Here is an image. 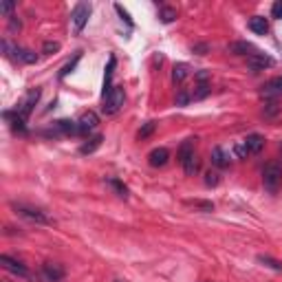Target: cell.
<instances>
[{
    "mask_svg": "<svg viewBox=\"0 0 282 282\" xmlns=\"http://www.w3.org/2000/svg\"><path fill=\"white\" fill-rule=\"evenodd\" d=\"M11 207L16 209L18 216L31 220V223H35V225H53V223H55V220L51 218L47 212H42L40 207H33V205H27V203H11Z\"/></svg>",
    "mask_w": 282,
    "mask_h": 282,
    "instance_id": "1",
    "label": "cell"
},
{
    "mask_svg": "<svg viewBox=\"0 0 282 282\" xmlns=\"http://www.w3.org/2000/svg\"><path fill=\"white\" fill-rule=\"evenodd\" d=\"M263 186L269 194H278L282 188V166L278 161H271L263 170Z\"/></svg>",
    "mask_w": 282,
    "mask_h": 282,
    "instance_id": "2",
    "label": "cell"
},
{
    "mask_svg": "<svg viewBox=\"0 0 282 282\" xmlns=\"http://www.w3.org/2000/svg\"><path fill=\"white\" fill-rule=\"evenodd\" d=\"M0 47H2V51H4V55H7V58L16 60V62H24V64H35V62H38V55H35L33 51L16 47V44H11L9 40H2V42H0Z\"/></svg>",
    "mask_w": 282,
    "mask_h": 282,
    "instance_id": "3",
    "label": "cell"
},
{
    "mask_svg": "<svg viewBox=\"0 0 282 282\" xmlns=\"http://www.w3.org/2000/svg\"><path fill=\"white\" fill-rule=\"evenodd\" d=\"M126 101V93H124V86H115L108 95L104 97V106H101V112L104 115H115V112L121 110Z\"/></svg>",
    "mask_w": 282,
    "mask_h": 282,
    "instance_id": "4",
    "label": "cell"
},
{
    "mask_svg": "<svg viewBox=\"0 0 282 282\" xmlns=\"http://www.w3.org/2000/svg\"><path fill=\"white\" fill-rule=\"evenodd\" d=\"M91 2H78L73 9V13H71V20H73V27L75 31L82 33L86 27V22H89V16H91Z\"/></svg>",
    "mask_w": 282,
    "mask_h": 282,
    "instance_id": "5",
    "label": "cell"
},
{
    "mask_svg": "<svg viewBox=\"0 0 282 282\" xmlns=\"http://www.w3.org/2000/svg\"><path fill=\"white\" fill-rule=\"evenodd\" d=\"M40 95H42V91H40V89H31L27 95H24V99L18 104L16 112H18L20 117H22V119H27V117L33 112L35 104H38V101H40Z\"/></svg>",
    "mask_w": 282,
    "mask_h": 282,
    "instance_id": "6",
    "label": "cell"
},
{
    "mask_svg": "<svg viewBox=\"0 0 282 282\" xmlns=\"http://www.w3.org/2000/svg\"><path fill=\"white\" fill-rule=\"evenodd\" d=\"M97 124H99V117H97V112L93 110H89V112H84V115L80 117V121H78V135H89V132H93Z\"/></svg>",
    "mask_w": 282,
    "mask_h": 282,
    "instance_id": "7",
    "label": "cell"
},
{
    "mask_svg": "<svg viewBox=\"0 0 282 282\" xmlns=\"http://www.w3.org/2000/svg\"><path fill=\"white\" fill-rule=\"evenodd\" d=\"M247 66L251 71H265V69H271L274 66V60L269 58V55H265V53H260V51H256V53H251L249 58H247Z\"/></svg>",
    "mask_w": 282,
    "mask_h": 282,
    "instance_id": "8",
    "label": "cell"
},
{
    "mask_svg": "<svg viewBox=\"0 0 282 282\" xmlns=\"http://www.w3.org/2000/svg\"><path fill=\"white\" fill-rule=\"evenodd\" d=\"M0 265H2L7 271H11V274L20 276V278H29V269L20 263V260H13V258H9V256L2 254L0 256Z\"/></svg>",
    "mask_w": 282,
    "mask_h": 282,
    "instance_id": "9",
    "label": "cell"
},
{
    "mask_svg": "<svg viewBox=\"0 0 282 282\" xmlns=\"http://www.w3.org/2000/svg\"><path fill=\"white\" fill-rule=\"evenodd\" d=\"M42 278L47 282H60L64 278V267L58 263H44L42 265Z\"/></svg>",
    "mask_w": 282,
    "mask_h": 282,
    "instance_id": "10",
    "label": "cell"
},
{
    "mask_svg": "<svg viewBox=\"0 0 282 282\" xmlns=\"http://www.w3.org/2000/svg\"><path fill=\"white\" fill-rule=\"evenodd\" d=\"M243 148L247 150V155H258L265 148V137L258 135V132H251V135H247V139L243 141Z\"/></svg>",
    "mask_w": 282,
    "mask_h": 282,
    "instance_id": "11",
    "label": "cell"
},
{
    "mask_svg": "<svg viewBox=\"0 0 282 282\" xmlns=\"http://www.w3.org/2000/svg\"><path fill=\"white\" fill-rule=\"evenodd\" d=\"M115 66H117V58H115V55H110V58H108V64H106V71H104V89H101V97H106L112 89H115V86H112Z\"/></svg>",
    "mask_w": 282,
    "mask_h": 282,
    "instance_id": "12",
    "label": "cell"
},
{
    "mask_svg": "<svg viewBox=\"0 0 282 282\" xmlns=\"http://www.w3.org/2000/svg\"><path fill=\"white\" fill-rule=\"evenodd\" d=\"M168 159H170V150H168V148H155V150L148 155V163H150L152 168H163L168 163Z\"/></svg>",
    "mask_w": 282,
    "mask_h": 282,
    "instance_id": "13",
    "label": "cell"
},
{
    "mask_svg": "<svg viewBox=\"0 0 282 282\" xmlns=\"http://www.w3.org/2000/svg\"><path fill=\"white\" fill-rule=\"evenodd\" d=\"M4 119L9 121V128H11L16 135H27V126H24V121L27 119H22V117L18 115V112H4Z\"/></svg>",
    "mask_w": 282,
    "mask_h": 282,
    "instance_id": "14",
    "label": "cell"
},
{
    "mask_svg": "<svg viewBox=\"0 0 282 282\" xmlns=\"http://www.w3.org/2000/svg\"><path fill=\"white\" fill-rule=\"evenodd\" d=\"M212 163L220 170H225V168L232 166V157H229V152H225L223 148H214L212 150Z\"/></svg>",
    "mask_w": 282,
    "mask_h": 282,
    "instance_id": "15",
    "label": "cell"
},
{
    "mask_svg": "<svg viewBox=\"0 0 282 282\" xmlns=\"http://www.w3.org/2000/svg\"><path fill=\"white\" fill-rule=\"evenodd\" d=\"M227 49H229V53H234V55H247V58H249L251 53H256V47H254V44H251V42H245V40H240V42H232Z\"/></svg>",
    "mask_w": 282,
    "mask_h": 282,
    "instance_id": "16",
    "label": "cell"
},
{
    "mask_svg": "<svg viewBox=\"0 0 282 282\" xmlns=\"http://www.w3.org/2000/svg\"><path fill=\"white\" fill-rule=\"evenodd\" d=\"M55 130H51V132H64V135H78V121H71V119H60V121H55L53 124Z\"/></svg>",
    "mask_w": 282,
    "mask_h": 282,
    "instance_id": "17",
    "label": "cell"
},
{
    "mask_svg": "<svg viewBox=\"0 0 282 282\" xmlns=\"http://www.w3.org/2000/svg\"><path fill=\"white\" fill-rule=\"evenodd\" d=\"M194 146H196V137H189V139L181 143V148H179V161H181V166L194 155Z\"/></svg>",
    "mask_w": 282,
    "mask_h": 282,
    "instance_id": "18",
    "label": "cell"
},
{
    "mask_svg": "<svg viewBox=\"0 0 282 282\" xmlns=\"http://www.w3.org/2000/svg\"><path fill=\"white\" fill-rule=\"evenodd\" d=\"M263 95H265V97L282 95V78H274V80L267 82V84L263 86Z\"/></svg>",
    "mask_w": 282,
    "mask_h": 282,
    "instance_id": "19",
    "label": "cell"
},
{
    "mask_svg": "<svg viewBox=\"0 0 282 282\" xmlns=\"http://www.w3.org/2000/svg\"><path fill=\"white\" fill-rule=\"evenodd\" d=\"M188 75H189V66L186 62L174 64V69H172V82L174 84H183V82L188 80Z\"/></svg>",
    "mask_w": 282,
    "mask_h": 282,
    "instance_id": "20",
    "label": "cell"
},
{
    "mask_svg": "<svg viewBox=\"0 0 282 282\" xmlns=\"http://www.w3.org/2000/svg\"><path fill=\"white\" fill-rule=\"evenodd\" d=\"M249 29L258 35H265L269 31V22H267V18H263V16H254L249 20Z\"/></svg>",
    "mask_w": 282,
    "mask_h": 282,
    "instance_id": "21",
    "label": "cell"
},
{
    "mask_svg": "<svg viewBox=\"0 0 282 282\" xmlns=\"http://www.w3.org/2000/svg\"><path fill=\"white\" fill-rule=\"evenodd\" d=\"M101 141H104V137L101 135H95V137H91L86 143H82V148H80V152L82 155H93V152L97 150V148L101 146Z\"/></svg>",
    "mask_w": 282,
    "mask_h": 282,
    "instance_id": "22",
    "label": "cell"
},
{
    "mask_svg": "<svg viewBox=\"0 0 282 282\" xmlns=\"http://www.w3.org/2000/svg\"><path fill=\"white\" fill-rule=\"evenodd\" d=\"M183 170H186L188 177H194V174H196L198 170H201V161H198V157H196V155H192V157H189L188 161L183 163Z\"/></svg>",
    "mask_w": 282,
    "mask_h": 282,
    "instance_id": "23",
    "label": "cell"
},
{
    "mask_svg": "<svg viewBox=\"0 0 282 282\" xmlns=\"http://www.w3.org/2000/svg\"><path fill=\"white\" fill-rule=\"evenodd\" d=\"M188 207L201 209V212H214V203L212 201H201V198H194V201H186Z\"/></svg>",
    "mask_w": 282,
    "mask_h": 282,
    "instance_id": "24",
    "label": "cell"
},
{
    "mask_svg": "<svg viewBox=\"0 0 282 282\" xmlns=\"http://www.w3.org/2000/svg\"><path fill=\"white\" fill-rule=\"evenodd\" d=\"M159 20L161 22H166V24H170L177 20V9H172V7H161L159 9Z\"/></svg>",
    "mask_w": 282,
    "mask_h": 282,
    "instance_id": "25",
    "label": "cell"
},
{
    "mask_svg": "<svg viewBox=\"0 0 282 282\" xmlns=\"http://www.w3.org/2000/svg\"><path fill=\"white\" fill-rule=\"evenodd\" d=\"M258 260L260 265H265V267H269V269H274V271H282V260H276V258H271V256H258Z\"/></svg>",
    "mask_w": 282,
    "mask_h": 282,
    "instance_id": "26",
    "label": "cell"
},
{
    "mask_svg": "<svg viewBox=\"0 0 282 282\" xmlns=\"http://www.w3.org/2000/svg\"><path fill=\"white\" fill-rule=\"evenodd\" d=\"M155 130H157V121H146V124H143V126L139 128L137 137H139V139H148V137H150Z\"/></svg>",
    "mask_w": 282,
    "mask_h": 282,
    "instance_id": "27",
    "label": "cell"
},
{
    "mask_svg": "<svg viewBox=\"0 0 282 282\" xmlns=\"http://www.w3.org/2000/svg\"><path fill=\"white\" fill-rule=\"evenodd\" d=\"M108 183H110V188L117 192V196H121V198H128V188L124 186V183L119 181V179H108Z\"/></svg>",
    "mask_w": 282,
    "mask_h": 282,
    "instance_id": "28",
    "label": "cell"
},
{
    "mask_svg": "<svg viewBox=\"0 0 282 282\" xmlns=\"http://www.w3.org/2000/svg\"><path fill=\"white\" fill-rule=\"evenodd\" d=\"M80 58H82V53H78V55H75L73 60H71V62H66V64L62 66V71H60V80H64V78H66V75H69V73H73V69H75V66H78Z\"/></svg>",
    "mask_w": 282,
    "mask_h": 282,
    "instance_id": "29",
    "label": "cell"
},
{
    "mask_svg": "<svg viewBox=\"0 0 282 282\" xmlns=\"http://www.w3.org/2000/svg\"><path fill=\"white\" fill-rule=\"evenodd\" d=\"M218 183H220L218 172H212V170H209L207 174H205V186H209V188H216Z\"/></svg>",
    "mask_w": 282,
    "mask_h": 282,
    "instance_id": "30",
    "label": "cell"
},
{
    "mask_svg": "<svg viewBox=\"0 0 282 282\" xmlns=\"http://www.w3.org/2000/svg\"><path fill=\"white\" fill-rule=\"evenodd\" d=\"M196 89H198V91H196V93H194V95H192V97H194V99H203V97H207V95H209V86H207V84H205V82H203V84H198V86H196Z\"/></svg>",
    "mask_w": 282,
    "mask_h": 282,
    "instance_id": "31",
    "label": "cell"
},
{
    "mask_svg": "<svg viewBox=\"0 0 282 282\" xmlns=\"http://www.w3.org/2000/svg\"><path fill=\"white\" fill-rule=\"evenodd\" d=\"M60 51V42H44V47H42V53H47V55H51V53H58Z\"/></svg>",
    "mask_w": 282,
    "mask_h": 282,
    "instance_id": "32",
    "label": "cell"
},
{
    "mask_svg": "<svg viewBox=\"0 0 282 282\" xmlns=\"http://www.w3.org/2000/svg\"><path fill=\"white\" fill-rule=\"evenodd\" d=\"M13 9H16V2H11V0H7V2H0V13H2V16H9Z\"/></svg>",
    "mask_w": 282,
    "mask_h": 282,
    "instance_id": "33",
    "label": "cell"
},
{
    "mask_svg": "<svg viewBox=\"0 0 282 282\" xmlns=\"http://www.w3.org/2000/svg\"><path fill=\"white\" fill-rule=\"evenodd\" d=\"M278 104L276 101H271V104H267V108H265V117H274V115H278Z\"/></svg>",
    "mask_w": 282,
    "mask_h": 282,
    "instance_id": "34",
    "label": "cell"
},
{
    "mask_svg": "<svg viewBox=\"0 0 282 282\" xmlns=\"http://www.w3.org/2000/svg\"><path fill=\"white\" fill-rule=\"evenodd\" d=\"M271 18L282 20V2H274V7H271Z\"/></svg>",
    "mask_w": 282,
    "mask_h": 282,
    "instance_id": "35",
    "label": "cell"
},
{
    "mask_svg": "<svg viewBox=\"0 0 282 282\" xmlns=\"http://www.w3.org/2000/svg\"><path fill=\"white\" fill-rule=\"evenodd\" d=\"M115 11H117V13H119V16H121V18H124V20H126V22H128V24H130V27H132V20H130V16H128V11H126V9H124V7H121V4H115Z\"/></svg>",
    "mask_w": 282,
    "mask_h": 282,
    "instance_id": "36",
    "label": "cell"
},
{
    "mask_svg": "<svg viewBox=\"0 0 282 282\" xmlns=\"http://www.w3.org/2000/svg\"><path fill=\"white\" fill-rule=\"evenodd\" d=\"M20 27H22V22H20V20H16V16L9 18V29H11V31H20Z\"/></svg>",
    "mask_w": 282,
    "mask_h": 282,
    "instance_id": "37",
    "label": "cell"
},
{
    "mask_svg": "<svg viewBox=\"0 0 282 282\" xmlns=\"http://www.w3.org/2000/svg\"><path fill=\"white\" fill-rule=\"evenodd\" d=\"M207 44H196V47H192V51H194V53H198V55H205V53H207Z\"/></svg>",
    "mask_w": 282,
    "mask_h": 282,
    "instance_id": "38",
    "label": "cell"
},
{
    "mask_svg": "<svg viewBox=\"0 0 282 282\" xmlns=\"http://www.w3.org/2000/svg\"><path fill=\"white\" fill-rule=\"evenodd\" d=\"M189 101V95H186V93H179V97H177V104L179 106H186Z\"/></svg>",
    "mask_w": 282,
    "mask_h": 282,
    "instance_id": "39",
    "label": "cell"
}]
</instances>
